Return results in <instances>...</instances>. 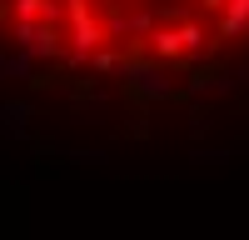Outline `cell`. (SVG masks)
I'll list each match as a JSON object with an SVG mask.
<instances>
[{
	"label": "cell",
	"instance_id": "obj_1",
	"mask_svg": "<svg viewBox=\"0 0 249 240\" xmlns=\"http://www.w3.org/2000/svg\"><path fill=\"white\" fill-rule=\"evenodd\" d=\"M249 40V0H0V50L20 70L130 80L170 95L179 70H199Z\"/></svg>",
	"mask_w": 249,
	"mask_h": 240
}]
</instances>
